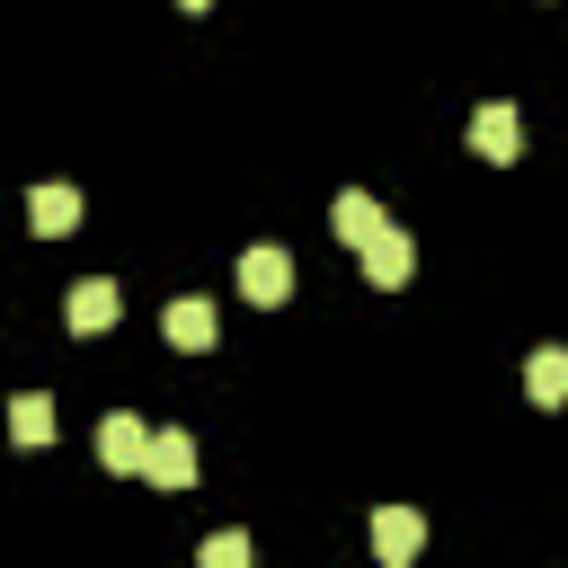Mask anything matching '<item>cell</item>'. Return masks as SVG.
Listing matches in <instances>:
<instances>
[{"mask_svg":"<svg viewBox=\"0 0 568 568\" xmlns=\"http://www.w3.org/2000/svg\"><path fill=\"white\" fill-rule=\"evenodd\" d=\"M355 257H364V284H382V293H399V284L417 275V240H408V231H390V222H382Z\"/></svg>","mask_w":568,"mask_h":568,"instance_id":"obj_1","label":"cell"},{"mask_svg":"<svg viewBox=\"0 0 568 568\" xmlns=\"http://www.w3.org/2000/svg\"><path fill=\"white\" fill-rule=\"evenodd\" d=\"M470 151H479V160H497V169H506V160H524V115H515L506 98H488V106L470 115Z\"/></svg>","mask_w":568,"mask_h":568,"instance_id":"obj_2","label":"cell"},{"mask_svg":"<svg viewBox=\"0 0 568 568\" xmlns=\"http://www.w3.org/2000/svg\"><path fill=\"white\" fill-rule=\"evenodd\" d=\"M62 320H71V337H106V328L124 320V293H115L106 275H89V284H71V302H62Z\"/></svg>","mask_w":568,"mask_h":568,"instance_id":"obj_3","label":"cell"},{"mask_svg":"<svg viewBox=\"0 0 568 568\" xmlns=\"http://www.w3.org/2000/svg\"><path fill=\"white\" fill-rule=\"evenodd\" d=\"M98 462H106V470H142V462H151V426H142L133 408H106V417H98Z\"/></svg>","mask_w":568,"mask_h":568,"instance_id":"obj_4","label":"cell"},{"mask_svg":"<svg viewBox=\"0 0 568 568\" xmlns=\"http://www.w3.org/2000/svg\"><path fill=\"white\" fill-rule=\"evenodd\" d=\"M240 293H248L257 311H275V302L293 293V257H284V248H248V257H240Z\"/></svg>","mask_w":568,"mask_h":568,"instance_id":"obj_5","label":"cell"},{"mask_svg":"<svg viewBox=\"0 0 568 568\" xmlns=\"http://www.w3.org/2000/svg\"><path fill=\"white\" fill-rule=\"evenodd\" d=\"M142 479H151V488H186V479H195V444H186V426H151V462H142Z\"/></svg>","mask_w":568,"mask_h":568,"instance_id":"obj_6","label":"cell"},{"mask_svg":"<svg viewBox=\"0 0 568 568\" xmlns=\"http://www.w3.org/2000/svg\"><path fill=\"white\" fill-rule=\"evenodd\" d=\"M373 550H382L390 568H408V559L426 550V524H417L408 506H382V515H373Z\"/></svg>","mask_w":568,"mask_h":568,"instance_id":"obj_7","label":"cell"},{"mask_svg":"<svg viewBox=\"0 0 568 568\" xmlns=\"http://www.w3.org/2000/svg\"><path fill=\"white\" fill-rule=\"evenodd\" d=\"M80 213H89V204H80V186H36V195H27V222H36L44 240L80 231Z\"/></svg>","mask_w":568,"mask_h":568,"instance_id":"obj_8","label":"cell"},{"mask_svg":"<svg viewBox=\"0 0 568 568\" xmlns=\"http://www.w3.org/2000/svg\"><path fill=\"white\" fill-rule=\"evenodd\" d=\"M328 231H337V240H346V248H364V240H373V231H382V204H373V195H364V186H346V195H337V204H328Z\"/></svg>","mask_w":568,"mask_h":568,"instance_id":"obj_9","label":"cell"},{"mask_svg":"<svg viewBox=\"0 0 568 568\" xmlns=\"http://www.w3.org/2000/svg\"><path fill=\"white\" fill-rule=\"evenodd\" d=\"M160 328H169V346H186V355H204L222 320H213V302H169V320H160Z\"/></svg>","mask_w":568,"mask_h":568,"instance_id":"obj_10","label":"cell"},{"mask_svg":"<svg viewBox=\"0 0 568 568\" xmlns=\"http://www.w3.org/2000/svg\"><path fill=\"white\" fill-rule=\"evenodd\" d=\"M524 390H532L541 408H559V399H568V346H532V364H524Z\"/></svg>","mask_w":568,"mask_h":568,"instance_id":"obj_11","label":"cell"},{"mask_svg":"<svg viewBox=\"0 0 568 568\" xmlns=\"http://www.w3.org/2000/svg\"><path fill=\"white\" fill-rule=\"evenodd\" d=\"M9 435H18V444H53V399H44V390H18V399H9Z\"/></svg>","mask_w":568,"mask_h":568,"instance_id":"obj_12","label":"cell"},{"mask_svg":"<svg viewBox=\"0 0 568 568\" xmlns=\"http://www.w3.org/2000/svg\"><path fill=\"white\" fill-rule=\"evenodd\" d=\"M204 568H248V532H204Z\"/></svg>","mask_w":568,"mask_h":568,"instance_id":"obj_13","label":"cell"},{"mask_svg":"<svg viewBox=\"0 0 568 568\" xmlns=\"http://www.w3.org/2000/svg\"><path fill=\"white\" fill-rule=\"evenodd\" d=\"M178 9H213V0H178Z\"/></svg>","mask_w":568,"mask_h":568,"instance_id":"obj_14","label":"cell"}]
</instances>
